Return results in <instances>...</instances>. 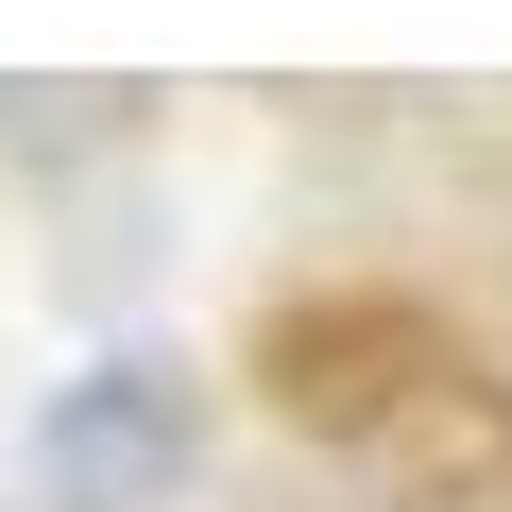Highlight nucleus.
<instances>
[{"instance_id": "obj_1", "label": "nucleus", "mask_w": 512, "mask_h": 512, "mask_svg": "<svg viewBox=\"0 0 512 512\" xmlns=\"http://www.w3.org/2000/svg\"><path fill=\"white\" fill-rule=\"evenodd\" d=\"M274 410L359 461L376 512H512V376H478L427 308L325 291L274 325Z\"/></svg>"}, {"instance_id": "obj_2", "label": "nucleus", "mask_w": 512, "mask_h": 512, "mask_svg": "<svg viewBox=\"0 0 512 512\" xmlns=\"http://www.w3.org/2000/svg\"><path fill=\"white\" fill-rule=\"evenodd\" d=\"M188 461H205V410H188L171 359H103V376H69L52 427H35L52 512H154V495H188Z\"/></svg>"}, {"instance_id": "obj_3", "label": "nucleus", "mask_w": 512, "mask_h": 512, "mask_svg": "<svg viewBox=\"0 0 512 512\" xmlns=\"http://www.w3.org/2000/svg\"><path fill=\"white\" fill-rule=\"evenodd\" d=\"M137 86H0V137H120Z\"/></svg>"}, {"instance_id": "obj_4", "label": "nucleus", "mask_w": 512, "mask_h": 512, "mask_svg": "<svg viewBox=\"0 0 512 512\" xmlns=\"http://www.w3.org/2000/svg\"><path fill=\"white\" fill-rule=\"evenodd\" d=\"M495 256H512V188H495Z\"/></svg>"}]
</instances>
